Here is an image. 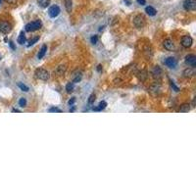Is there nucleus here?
Here are the masks:
<instances>
[{
	"mask_svg": "<svg viewBox=\"0 0 196 196\" xmlns=\"http://www.w3.org/2000/svg\"><path fill=\"white\" fill-rule=\"evenodd\" d=\"M41 26H42L41 21H40V20H36V21L26 24L25 26V30L26 31H36L39 29H41Z\"/></svg>",
	"mask_w": 196,
	"mask_h": 196,
	"instance_id": "obj_1",
	"label": "nucleus"
},
{
	"mask_svg": "<svg viewBox=\"0 0 196 196\" xmlns=\"http://www.w3.org/2000/svg\"><path fill=\"white\" fill-rule=\"evenodd\" d=\"M35 75H36V78L37 79H40V80H47L50 78L49 72L46 71L45 69H42V68L36 69V72H35Z\"/></svg>",
	"mask_w": 196,
	"mask_h": 196,
	"instance_id": "obj_2",
	"label": "nucleus"
},
{
	"mask_svg": "<svg viewBox=\"0 0 196 196\" xmlns=\"http://www.w3.org/2000/svg\"><path fill=\"white\" fill-rule=\"evenodd\" d=\"M146 22H145V18L142 15H136L133 18V25L137 29H141L145 26Z\"/></svg>",
	"mask_w": 196,
	"mask_h": 196,
	"instance_id": "obj_3",
	"label": "nucleus"
},
{
	"mask_svg": "<svg viewBox=\"0 0 196 196\" xmlns=\"http://www.w3.org/2000/svg\"><path fill=\"white\" fill-rule=\"evenodd\" d=\"M11 31H12V26L10 25V23L6 21H0V31L7 35Z\"/></svg>",
	"mask_w": 196,
	"mask_h": 196,
	"instance_id": "obj_4",
	"label": "nucleus"
},
{
	"mask_svg": "<svg viewBox=\"0 0 196 196\" xmlns=\"http://www.w3.org/2000/svg\"><path fill=\"white\" fill-rule=\"evenodd\" d=\"M193 43V39L190 36H182L181 40H180V44L184 47V48H188L190 47Z\"/></svg>",
	"mask_w": 196,
	"mask_h": 196,
	"instance_id": "obj_5",
	"label": "nucleus"
},
{
	"mask_svg": "<svg viewBox=\"0 0 196 196\" xmlns=\"http://www.w3.org/2000/svg\"><path fill=\"white\" fill-rule=\"evenodd\" d=\"M162 90V86L159 83H155L153 84L150 87H149V89H148V91H149L152 95H158V94L161 92Z\"/></svg>",
	"mask_w": 196,
	"mask_h": 196,
	"instance_id": "obj_6",
	"label": "nucleus"
},
{
	"mask_svg": "<svg viewBox=\"0 0 196 196\" xmlns=\"http://www.w3.org/2000/svg\"><path fill=\"white\" fill-rule=\"evenodd\" d=\"M184 7L187 11H194L196 9V0H185Z\"/></svg>",
	"mask_w": 196,
	"mask_h": 196,
	"instance_id": "obj_7",
	"label": "nucleus"
},
{
	"mask_svg": "<svg viewBox=\"0 0 196 196\" xmlns=\"http://www.w3.org/2000/svg\"><path fill=\"white\" fill-rule=\"evenodd\" d=\"M152 77L155 79H162V77H163V71H162V69L160 68L159 66H155L153 70H152Z\"/></svg>",
	"mask_w": 196,
	"mask_h": 196,
	"instance_id": "obj_8",
	"label": "nucleus"
},
{
	"mask_svg": "<svg viewBox=\"0 0 196 196\" xmlns=\"http://www.w3.org/2000/svg\"><path fill=\"white\" fill-rule=\"evenodd\" d=\"M60 12H61V10L59 8V6H57V5H53L48 9V14L51 18H56L60 14Z\"/></svg>",
	"mask_w": 196,
	"mask_h": 196,
	"instance_id": "obj_9",
	"label": "nucleus"
},
{
	"mask_svg": "<svg viewBox=\"0 0 196 196\" xmlns=\"http://www.w3.org/2000/svg\"><path fill=\"white\" fill-rule=\"evenodd\" d=\"M185 63L190 67H196V56L193 54H188L185 57Z\"/></svg>",
	"mask_w": 196,
	"mask_h": 196,
	"instance_id": "obj_10",
	"label": "nucleus"
},
{
	"mask_svg": "<svg viewBox=\"0 0 196 196\" xmlns=\"http://www.w3.org/2000/svg\"><path fill=\"white\" fill-rule=\"evenodd\" d=\"M165 64H166V66L169 67V68L174 69V68H175V67H177L178 62H177V60H175L174 57H168L165 60Z\"/></svg>",
	"mask_w": 196,
	"mask_h": 196,
	"instance_id": "obj_11",
	"label": "nucleus"
},
{
	"mask_svg": "<svg viewBox=\"0 0 196 196\" xmlns=\"http://www.w3.org/2000/svg\"><path fill=\"white\" fill-rule=\"evenodd\" d=\"M163 45L165 48L168 50V51H173L174 49V41L172 39L170 38H167L165 39L164 41H163Z\"/></svg>",
	"mask_w": 196,
	"mask_h": 196,
	"instance_id": "obj_12",
	"label": "nucleus"
},
{
	"mask_svg": "<svg viewBox=\"0 0 196 196\" xmlns=\"http://www.w3.org/2000/svg\"><path fill=\"white\" fill-rule=\"evenodd\" d=\"M184 76L185 78H192L195 76V68L194 67H189L184 71Z\"/></svg>",
	"mask_w": 196,
	"mask_h": 196,
	"instance_id": "obj_13",
	"label": "nucleus"
},
{
	"mask_svg": "<svg viewBox=\"0 0 196 196\" xmlns=\"http://www.w3.org/2000/svg\"><path fill=\"white\" fill-rule=\"evenodd\" d=\"M66 71H67V65H60L56 68L55 74L57 76H63L66 73Z\"/></svg>",
	"mask_w": 196,
	"mask_h": 196,
	"instance_id": "obj_14",
	"label": "nucleus"
},
{
	"mask_svg": "<svg viewBox=\"0 0 196 196\" xmlns=\"http://www.w3.org/2000/svg\"><path fill=\"white\" fill-rule=\"evenodd\" d=\"M190 104L189 103H184V104H181L180 107H179V113H187L190 111Z\"/></svg>",
	"mask_w": 196,
	"mask_h": 196,
	"instance_id": "obj_15",
	"label": "nucleus"
},
{
	"mask_svg": "<svg viewBox=\"0 0 196 196\" xmlns=\"http://www.w3.org/2000/svg\"><path fill=\"white\" fill-rule=\"evenodd\" d=\"M145 12L149 16H155V15H156V13H157L156 9L153 8L152 6H147V7L145 8Z\"/></svg>",
	"mask_w": 196,
	"mask_h": 196,
	"instance_id": "obj_16",
	"label": "nucleus"
},
{
	"mask_svg": "<svg viewBox=\"0 0 196 196\" xmlns=\"http://www.w3.org/2000/svg\"><path fill=\"white\" fill-rule=\"evenodd\" d=\"M37 4L41 8H47L50 4V0H37Z\"/></svg>",
	"mask_w": 196,
	"mask_h": 196,
	"instance_id": "obj_17",
	"label": "nucleus"
},
{
	"mask_svg": "<svg viewBox=\"0 0 196 196\" xmlns=\"http://www.w3.org/2000/svg\"><path fill=\"white\" fill-rule=\"evenodd\" d=\"M46 51H47V45L44 44V45H42L41 49L39 50V53H38V55H37V58H38V59L43 58L44 55H45V53H46Z\"/></svg>",
	"mask_w": 196,
	"mask_h": 196,
	"instance_id": "obj_18",
	"label": "nucleus"
},
{
	"mask_svg": "<svg viewBox=\"0 0 196 196\" xmlns=\"http://www.w3.org/2000/svg\"><path fill=\"white\" fill-rule=\"evenodd\" d=\"M26 35H25V32L24 31H21L20 32V36H19V37H18V43H20V44H24V43H26Z\"/></svg>",
	"mask_w": 196,
	"mask_h": 196,
	"instance_id": "obj_19",
	"label": "nucleus"
},
{
	"mask_svg": "<svg viewBox=\"0 0 196 196\" xmlns=\"http://www.w3.org/2000/svg\"><path fill=\"white\" fill-rule=\"evenodd\" d=\"M106 106H107V103L105 102V101H101V102L99 103V105H98V107L97 108H95V111H100V110H103V109H105L106 108Z\"/></svg>",
	"mask_w": 196,
	"mask_h": 196,
	"instance_id": "obj_20",
	"label": "nucleus"
},
{
	"mask_svg": "<svg viewBox=\"0 0 196 196\" xmlns=\"http://www.w3.org/2000/svg\"><path fill=\"white\" fill-rule=\"evenodd\" d=\"M73 90H74V83L70 82V83L67 84V85H66V91L68 93H71V92H73Z\"/></svg>",
	"mask_w": 196,
	"mask_h": 196,
	"instance_id": "obj_21",
	"label": "nucleus"
},
{
	"mask_svg": "<svg viewBox=\"0 0 196 196\" xmlns=\"http://www.w3.org/2000/svg\"><path fill=\"white\" fill-rule=\"evenodd\" d=\"M65 7L68 12H71L72 10V0H65Z\"/></svg>",
	"mask_w": 196,
	"mask_h": 196,
	"instance_id": "obj_22",
	"label": "nucleus"
},
{
	"mask_svg": "<svg viewBox=\"0 0 196 196\" xmlns=\"http://www.w3.org/2000/svg\"><path fill=\"white\" fill-rule=\"evenodd\" d=\"M147 77H148V75H147V72H146V71H141V72L139 73L138 78H139L140 80H145V79H147Z\"/></svg>",
	"mask_w": 196,
	"mask_h": 196,
	"instance_id": "obj_23",
	"label": "nucleus"
},
{
	"mask_svg": "<svg viewBox=\"0 0 196 196\" xmlns=\"http://www.w3.org/2000/svg\"><path fill=\"white\" fill-rule=\"evenodd\" d=\"M38 39H39V37H38V36H36V37H33V38H31V40H29V43H28V47H30V46L33 45V44H35V43H36V42L38 41Z\"/></svg>",
	"mask_w": 196,
	"mask_h": 196,
	"instance_id": "obj_24",
	"label": "nucleus"
},
{
	"mask_svg": "<svg viewBox=\"0 0 196 196\" xmlns=\"http://www.w3.org/2000/svg\"><path fill=\"white\" fill-rule=\"evenodd\" d=\"M18 85H19L20 88L22 89V91H25V92H28V91H29V87L26 86V84H22V83H19Z\"/></svg>",
	"mask_w": 196,
	"mask_h": 196,
	"instance_id": "obj_25",
	"label": "nucleus"
},
{
	"mask_svg": "<svg viewBox=\"0 0 196 196\" xmlns=\"http://www.w3.org/2000/svg\"><path fill=\"white\" fill-rule=\"evenodd\" d=\"M49 113H62V110L59 109L57 107H51L50 109L48 110Z\"/></svg>",
	"mask_w": 196,
	"mask_h": 196,
	"instance_id": "obj_26",
	"label": "nucleus"
},
{
	"mask_svg": "<svg viewBox=\"0 0 196 196\" xmlns=\"http://www.w3.org/2000/svg\"><path fill=\"white\" fill-rule=\"evenodd\" d=\"M82 74H79V75H77V77H75V78H74V79H73V83L74 84H76V83H79L80 82V80H82Z\"/></svg>",
	"mask_w": 196,
	"mask_h": 196,
	"instance_id": "obj_27",
	"label": "nucleus"
},
{
	"mask_svg": "<svg viewBox=\"0 0 196 196\" xmlns=\"http://www.w3.org/2000/svg\"><path fill=\"white\" fill-rule=\"evenodd\" d=\"M19 105L21 106V107H25L26 105V98H21L19 100Z\"/></svg>",
	"mask_w": 196,
	"mask_h": 196,
	"instance_id": "obj_28",
	"label": "nucleus"
},
{
	"mask_svg": "<svg viewBox=\"0 0 196 196\" xmlns=\"http://www.w3.org/2000/svg\"><path fill=\"white\" fill-rule=\"evenodd\" d=\"M90 41H91V43H93V44H96L97 41H98V36H92L91 38H90Z\"/></svg>",
	"mask_w": 196,
	"mask_h": 196,
	"instance_id": "obj_29",
	"label": "nucleus"
},
{
	"mask_svg": "<svg viewBox=\"0 0 196 196\" xmlns=\"http://www.w3.org/2000/svg\"><path fill=\"white\" fill-rule=\"evenodd\" d=\"M171 85H172L173 88L174 89V91H175V92H179V87H178L177 85L174 84V82H171Z\"/></svg>",
	"mask_w": 196,
	"mask_h": 196,
	"instance_id": "obj_30",
	"label": "nucleus"
},
{
	"mask_svg": "<svg viewBox=\"0 0 196 196\" xmlns=\"http://www.w3.org/2000/svg\"><path fill=\"white\" fill-rule=\"evenodd\" d=\"M94 100H95V95L94 94H92V95L89 96V99H88V103L89 104H92L94 102Z\"/></svg>",
	"mask_w": 196,
	"mask_h": 196,
	"instance_id": "obj_31",
	"label": "nucleus"
},
{
	"mask_svg": "<svg viewBox=\"0 0 196 196\" xmlns=\"http://www.w3.org/2000/svg\"><path fill=\"white\" fill-rule=\"evenodd\" d=\"M136 1L139 5H145L146 3V0H136Z\"/></svg>",
	"mask_w": 196,
	"mask_h": 196,
	"instance_id": "obj_32",
	"label": "nucleus"
},
{
	"mask_svg": "<svg viewBox=\"0 0 196 196\" xmlns=\"http://www.w3.org/2000/svg\"><path fill=\"white\" fill-rule=\"evenodd\" d=\"M4 1L7 3H10V4H15L17 2V0H4Z\"/></svg>",
	"mask_w": 196,
	"mask_h": 196,
	"instance_id": "obj_33",
	"label": "nucleus"
},
{
	"mask_svg": "<svg viewBox=\"0 0 196 196\" xmlns=\"http://www.w3.org/2000/svg\"><path fill=\"white\" fill-rule=\"evenodd\" d=\"M75 101H76V98L74 97V98H72L70 101H69V105H71V106H73V104L75 103Z\"/></svg>",
	"mask_w": 196,
	"mask_h": 196,
	"instance_id": "obj_34",
	"label": "nucleus"
},
{
	"mask_svg": "<svg viewBox=\"0 0 196 196\" xmlns=\"http://www.w3.org/2000/svg\"><path fill=\"white\" fill-rule=\"evenodd\" d=\"M9 44H10V46H11V48H12V49H15V46H14V44H13V42H12V41H10V42H9Z\"/></svg>",
	"mask_w": 196,
	"mask_h": 196,
	"instance_id": "obj_35",
	"label": "nucleus"
},
{
	"mask_svg": "<svg viewBox=\"0 0 196 196\" xmlns=\"http://www.w3.org/2000/svg\"><path fill=\"white\" fill-rule=\"evenodd\" d=\"M101 70H102V66H101V65H98V66H97V71L100 72Z\"/></svg>",
	"mask_w": 196,
	"mask_h": 196,
	"instance_id": "obj_36",
	"label": "nucleus"
},
{
	"mask_svg": "<svg viewBox=\"0 0 196 196\" xmlns=\"http://www.w3.org/2000/svg\"><path fill=\"white\" fill-rule=\"evenodd\" d=\"M12 112H20V111H19L18 109H13V110H12Z\"/></svg>",
	"mask_w": 196,
	"mask_h": 196,
	"instance_id": "obj_37",
	"label": "nucleus"
},
{
	"mask_svg": "<svg viewBox=\"0 0 196 196\" xmlns=\"http://www.w3.org/2000/svg\"><path fill=\"white\" fill-rule=\"evenodd\" d=\"M0 3H1V0H0Z\"/></svg>",
	"mask_w": 196,
	"mask_h": 196,
	"instance_id": "obj_38",
	"label": "nucleus"
}]
</instances>
